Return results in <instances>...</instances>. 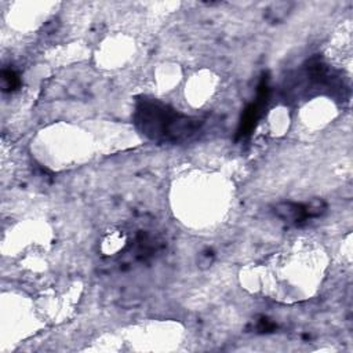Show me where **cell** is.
<instances>
[{"mask_svg":"<svg viewBox=\"0 0 353 353\" xmlns=\"http://www.w3.org/2000/svg\"><path fill=\"white\" fill-rule=\"evenodd\" d=\"M137 121L145 134L168 141L188 138L199 125L194 119L183 116L163 103L145 99L137 108Z\"/></svg>","mask_w":353,"mask_h":353,"instance_id":"obj_1","label":"cell"},{"mask_svg":"<svg viewBox=\"0 0 353 353\" xmlns=\"http://www.w3.org/2000/svg\"><path fill=\"white\" fill-rule=\"evenodd\" d=\"M323 200H312L310 203H280L274 207V214L284 222L301 225L309 219L320 216L325 211Z\"/></svg>","mask_w":353,"mask_h":353,"instance_id":"obj_2","label":"cell"},{"mask_svg":"<svg viewBox=\"0 0 353 353\" xmlns=\"http://www.w3.org/2000/svg\"><path fill=\"white\" fill-rule=\"evenodd\" d=\"M19 85V77L12 69H4L1 72V88L6 92H11Z\"/></svg>","mask_w":353,"mask_h":353,"instance_id":"obj_3","label":"cell"}]
</instances>
